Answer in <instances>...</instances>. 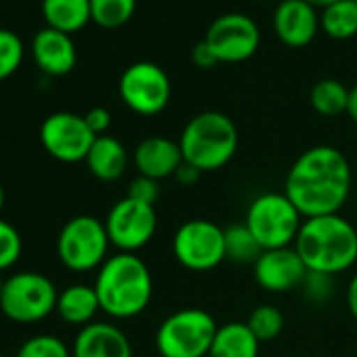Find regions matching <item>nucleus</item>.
<instances>
[{"mask_svg": "<svg viewBox=\"0 0 357 357\" xmlns=\"http://www.w3.org/2000/svg\"><path fill=\"white\" fill-rule=\"evenodd\" d=\"M353 172L347 155L332 145L303 151L286 174L284 194L305 219L338 215L349 200Z\"/></svg>", "mask_w": 357, "mask_h": 357, "instance_id": "obj_1", "label": "nucleus"}, {"mask_svg": "<svg viewBox=\"0 0 357 357\" xmlns=\"http://www.w3.org/2000/svg\"><path fill=\"white\" fill-rule=\"evenodd\" d=\"M95 292L101 311L114 319H128L143 313L153 296L151 271L143 259L118 252L97 269Z\"/></svg>", "mask_w": 357, "mask_h": 357, "instance_id": "obj_2", "label": "nucleus"}, {"mask_svg": "<svg viewBox=\"0 0 357 357\" xmlns=\"http://www.w3.org/2000/svg\"><path fill=\"white\" fill-rule=\"evenodd\" d=\"M294 250L307 271L338 275L357 263V229L340 215L305 219Z\"/></svg>", "mask_w": 357, "mask_h": 357, "instance_id": "obj_3", "label": "nucleus"}, {"mask_svg": "<svg viewBox=\"0 0 357 357\" xmlns=\"http://www.w3.org/2000/svg\"><path fill=\"white\" fill-rule=\"evenodd\" d=\"M178 145L188 164L202 172H213L231 162L240 145V135L229 116L208 109L185 124Z\"/></svg>", "mask_w": 357, "mask_h": 357, "instance_id": "obj_4", "label": "nucleus"}, {"mask_svg": "<svg viewBox=\"0 0 357 357\" xmlns=\"http://www.w3.org/2000/svg\"><path fill=\"white\" fill-rule=\"evenodd\" d=\"M217 319L200 309L188 307L170 313L155 332V349L162 357H206L215 334Z\"/></svg>", "mask_w": 357, "mask_h": 357, "instance_id": "obj_5", "label": "nucleus"}, {"mask_svg": "<svg viewBox=\"0 0 357 357\" xmlns=\"http://www.w3.org/2000/svg\"><path fill=\"white\" fill-rule=\"evenodd\" d=\"M305 217L282 192H267L257 196L246 211V227L263 250L294 246Z\"/></svg>", "mask_w": 357, "mask_h": 357, "instance_id": "obj_6", "label": "nucleus"}, {"mask_svg": "<svg viewBox=\"0 0 357 357\" xmlns=\"http://www.w3.org/2000/svg\"><path fill=\"white\" fill-rule=\"evenodd\" d=\"M109 246L112 242L105 223L91 215L70 219L57 238L59 261L76 273L99 269L107 261Z\"/></svg>", "mask_w": 357, "mask_h": 357, "instance_id": "obj_7", "label": "nucleus"}, {"mask_svg": "<svg viewBox=\"0 0 357 357\" xmlns=\"http://www.w3.org/2000/svg\"><path fill=\"white\" fill-rule=\"evenodd\" d=\"M59 292L55 284L38 271H20L5 280L0 309L17 324H34L57 309Z\"/></svg>", "mask_w": 357, "mask_h": 357, "instance_id": "obj_8", "label": "nucleus"}, {"mask_svg": "<svg viewBox=\"0 0 357 357\" xmlns=\"http://www.w3.org/2000/svg\"><path fill=\"white\" fill-rule=\"evenodd\" d=\"M174 259L190 271H211L225 261V229L208 219H192L172 238Z\"/></svg>", "mask_w": 357, "mask_h": 357, "instance_id": "obj_9", "label": "nucleus"}, {"mask_svg": "<svg viewBox=\"0 0 357 357\" xmlns=\"http://www.w3.org/2000/svg\"><path fill=\"white\" fill-rule=\"evenodd\" d=\"M120 97L128 109L139 116H158L170 101V78L151 61H137L124 70L118 84Z\"/></svg>", "mask_w": 357, "mask_h": 357, "instance_id": "obj_10", "label": "nucleus"}, {"mask_svg": "<svg viewBox=\"0 0 357 357\" xmlns=\"http://www.w3.org/2000/svg\"><path fill=\"white\" fill-rule=\"evenodd\" d=\"M103 223L112 246H116L120 252L135 255L155 236L158 215L151 204H143L126 196L109 208Z\"/></svg>", "mask_w": 357, "mask_h": 357, "instance_id": "obj_11", "label": "nucleus"}, {"mask_svg": "<svg viewBox=\"0 0 357 357\" xmlns=\"http://www.w3.org/2000/svg\"><path fill=\"white\" fill-rule=\"evenodd\" d=\"M95 139L84 116L72 112H55L40 126L43 147L49 155L66 164L84 162Z\"/></svg>", "mask_w": 357, "mask_h": 357, "instance_id": "obj_12", "label": "nucleus"}, {"mask_svg": "<svg viewBox=\"0 0 357 357\" xmlns=\"http://www.w3.org/2000/svg\"><path fill=\"white\" fill-rule=\"evenodd\" d=\"M204 40L217 55L219 63H242L257 53L261 32L248 15L227 13L211 24Z\"/></svg>", "mask_w": 357, "mask_h": 357, "instance_id": "obj_13", "label": "nucleus"}, {"mask_svg": "<svg viewBox=\"0 0 357 357\" xmlns=\"http://www.w3.org/2000/svg\"><path fill=\"white\" fill-rule=\"evenodd\" d=\"M255 282L271 294L296 290L307 275V267L294 246L263 250L252 265Z\"/></svg>", "mask_w": 357, "mask_h": 357, "instance_id": "obj_14", "label": "nucleus"}, {"mask_svg": "<svg viewBox=\"0 0 357 357\" xmlns=\"http://www.w3.org/2000/svg\"><path fill=\"white\" fill-rule=\"evenodd\" d=\"M273 28L286 47L303 49L315 38L319 17L317 11L305 0H282L273 13Z\"/></svg>", "mask_w": 357, "mask_h": 357, "instance_id": "obj_15", "label": "nucleus"}, {"mask_svg": "<svg viewBox=\"0 0 357 357\" xmlns=\"http://www.w3.org/2000/svg\"><path fill=\"white\" fill-rule=\"evenodd\" d=\"M132 162L139 174L149 176L153 181H162V178L174 176V172L185 160L178 141L153 135V137H145L135 147Z\"/></svg>", "mask_w": 357, "mask_h": 357, "instance_id": "obj_16", "label": "nucleus"}, {"mask_svg": "<svg viewBox=\"0 0 357 357\" xmlns=\"http://www.w3.org/2000/svg\"><path fill=\"white\" fill-rule=\"evenodd\" d=\"M72 357H132V347L118 326L93 321L80 328L72 347Z\"/></svg>", "mask_w": 357, "mask_h": 357, "instance_id": "obj_17", "label": "nucleus"}, {"mask_svg": "<svg viewBox=\"0 0 357 357\" xmlns=\"http://www.w3.org/2000/svg\"><path fill=\"white\" fill-rule=\"evenodd\" d=\"M32 57L47 76H66L76 68V47L70 34L53 28L40 30L32 40Z\"/></svg>", "mask_w": 357, "mask_h": 357, "instance_id": "obj_18", "label": "nucleus"}, {"mask_svg": "<svg viewBox=\"0 0 357 357\" xmlns=\"http://www.w3.org/2000/svg\"><path fill=\"white\" fill-rule=\"evenodd\" d=\"M84 162L93 176H97L99 181L112 183V181H118L126 172L128 153H126V147L116 137L101 135L95 139Z\"/></svg>", "mask_w": 357, "mask_h": 357, "instance_id": "obj_19", "label": "nucleus"}, {"mask_svg": "<svg viewBox=\"0 0 357 357\" xmlns=\"http://www.w3.org/2000/svg\"><path fill=\"white\" fill-rule=\"evenodd\" d=\"M61 319L70 326H89L93 324L95 315L101 311L99 296L95 292V286L86 284H72L63 292H59L57 309Z\"/></svg>", "mask_w": 357, "mask_h": 357, "instance_id": "obj_20", "label": "nucleus"}, {"mask_svg": "<svg viewBox=\"0 0 357 357\" xmlns=\"http://www.w3.org/2000/svg\"><path fill=\"white\" fill-rule=\"evenodd\" d=\"M259 347L246 321H227L219 326L208 357H259Z\"/></svg>", "mask_w": 357, "mask_h": 357, "instance_id": "obj_21", "label": "nucleus"}, {"mask_svg": "<svg viewBox=\"0 0 357 357\" xmlns=\"http://www.w3.org/2000/svg\"><path fill=\"white\" fill-rule=\"evenodd\" d=\"M43 17L49 28L72 36L93 22L91 0H43Z\"/></svg>", "mask_w": 357, "mask_h": 357, "instance_id": "obj_22", "label": "nucleus"}, {"mask_svg": "<svg viewBox=\"0 0 357 357\" xmlns=\"http://www.w3.org/2000/svg\"><path fill=\"white\" fill-rule=\"evenodd\" d=\"M321 30L336 40H347L357 34V0H338L326 7L319 17Z\"/></svg>", "mask_w": 357, "mask_h": 357, "instance_id": "obj_23", "label": "nucleus"}, {"mask_svg": "<svg viewBox=\"0 0 357 357\" xmlns=\"http://www.w3.org/2000/svg\"><path fill=\"white\" fill-rule=\"evenodd\" d=\"M311 105L319 116H328V118L347 114L349 89L334 78H324L315 82V86L311 89Z\"/></svg>", "mask_w": 357, "mask_h": 357, "instance_id": "obj_24", "label": "nucleus"}, {"mask_svg": "<svg viewBox=\"0 0 357 357\" xmlns=\"http://www.w3.org/2000/svg\"><path fill=\"white\" fill-rule=\"evenodd\" d=\"M263 248L246 227V223L229 225L225 227V261L238 263V265H255V261L261 257Z\"/></svg>", "mask_w": 357, "mask_h": 357, "instance_id": "obj_25", "label": "nucleus"}, {"mask_svg": "<svg viewBox=\"0 0 357 357\" xmlns=\"http://www.w3.org/2000/svg\"><path fill=\"white\" fill-rule=\"evenodd\" d=\"M137 0H91V20L105 30L122 28L135 13Z\"/></svg>", "mask_w": 357, "mask_h": 357, "instance_id": "obj_26", "label": "nucleus"}, {"mask_svg": "<svg viewBox=\"0 0 357 357\" xmlns=\"http://www.w3.org/2000/svg\"><path fill=\"white\" fill-rule=\"evenodd\" d=\"M284 321H286L284 313L273 305H259L257 309L250 311V315L246 319L250 332L257 336L259 342L275 340L284 330Z\"/></svg>", "mask_w": 357, "mask_h": 357, "instance_id": "obj_27", "label": "nucleus"}, {"mask_svg": "<svg viewBox=\"0 0 357 357\" xmlns=\"http://www.w3.org/2000/svg\"><path fill=\"white\" fill-rule=\"evenodd\" d=\"M22 61H24L22 38L11 30L0 28V82L13 76L22 66Z\"/></svg>", "mask_w": 357, "mask_h": 357, "instance_id": "obj_28", "label": "nucleus"}, {"mask_svg": "<svg viewBox=\"0 0 357 357\" xmlns=\"http://www.w3.org/2000/svg\"><path fill=\"white\" fill-rule=\"evenodd\" d=\"M15 357H72L68 344L53 334H38L28 338Z\"/></svg>", "mask_w": 357, "mask_h": 357, "instance_id": "obj_29", "label": "nucleus"}, {"mask_svg": "<svg viewBox=\"0 0 357 357\" xmlns=\"http://www.w3.org/2000/svg\"><path fill=\"white\" fill-rule=\"evenodd\" d=\"M301 292L303 298L309 305H326L334 296V275L328 273H317V271H307L305 280L301 282Z\"/></svg>", "mask_w": 357, "mask_h": 357, "instance_id": "obj_30", "label": "nucleus"}, {"mask_svg": "<svg viewBox=\"0 0 357 357\" xmlns=\"http://www.w3.org/2000/svg\"><path fill=\"white\" fill-rule=\"evenodd\" d=\"M24 250V242L20 231L5 219H0V271L11 269Z\"/></svg>", "mask_w": 357, "mask_h": 357, "instance_id": "obj_31", "label": "nucleus"}, {"mask_svg": "<svg viewBox=\"0 0 357 357\" xmlns=\"http://www.w3.org/2000/svg\"><path fill=\"white\" fill-rule=\"evenodd\" d=\"M128 198L137 200V202H143V204H155L158 198H160V188H158V181H153V178L149 176H135L130 185H128Z\"/></svg>", "mask_w": 357, "mask_h": 357, "instance_id": "obj_32", "label": "nucleus"}, {"mask_svg": "<svg viewBox=\"0 0 357 357\" xmlns=\"http://www.w3.org/2000/svg\"><path fill=\"white\" fill-rule=\"evenodd\" d=\"M84 120L89 124V128L93 130L95 137L107 135L109 126H112V114L105 107H93L84 114Z\"/></svg>", "mask_w": 357, "mask_h": 357, "instance_id": "obj_33", "label": "nucleus"}, {"mask_svg": "<svg viewBox=\"0 0 357 357\" xmlns=\"http://www.w3.org/2000/svg\"><path fill=\"white\" fill-rule=\"evenodd\" d=\"M192 59H194V63H196L198 68H202V70H211V68H215V66L219 63L217 55H215L213 49L206 45V40H202V43H198V45L194 47Z\"/></svg>", "mask_w": 357, "mask_h": 357, "instance_id": "obj_34", "label": "nucleus"}, {"mask_svg": "<svg viewBox=\"0 0 357 357\" xmlns=\"http://www.w3.org/2000/svg\"><path fill=\"white\" fill-rule=\"evenodd\" d=\"M202 174H204L202 170H198L196 166L183 162L181 166H178V170L174 172V178H176V183H181V185H185V188H192V185H196V183L200 181V176H202Z\"/></svg>", "mask_w": 357, "mask_h": 357, "instance_id": "obj_35", "label": "nucleus"}, {"mask_svg": "<svg viewBox=\"0 0 357 357\" xmlns=\"http://www.w3.org/2000/svg\"><path fill=\"white\" fill-rule=\"evenodd\" d=\"M344 301H347L349 313L357 321V273L349 280V286H347V292H344Z\"/></svg>", "mask_w": 357, "mask_h": 357, "instance_id": "obj_36", "label": "nucleus"}, {"mask_svg": "<svg viewBox=\"0 0 357 357\" xmlns=\"http://www.w3.org/2000/svg\"><path fill=\"white\" fill-rule=\"evenodd\" d=\"M347 114L349 118L357 124V84L353 89H349V105H347Z\"/></svg>", "mask_w": 357, "mask_h": 357, "instance_id": "obj_37", "label": "nucleus"}, {"mask_svg": "<svg viewBox=\"0 0 357 357\" xmlns=\"http://www.w3.org/2000/svg\"><path fill=\"white\" fill-rule=\"evenodd\" d=\"M305 3H309L313 9H326V7H330V5H334V3H338V0H305Z\"/></svg>", "mask_w": 357, "mask_h": 357, "instance_id": "obj_38", "label": "nucleus"}, {"mask_svg": "<svg viewBox=\"0 0 357 357\" xmlns=\"http://www.w3.org/2000/svg\"><path fill=\"white\" fill-rule=\"evenodd\" d=\"M3 204H5V190L0 185V211H3Z\"/></svg>", "mask_w": 357, "mask_h": 357, "instance_id": "obj_39", "label": "nucleus"}, {"mask_svg": "<svg viewBox=\"0 0 357 357\" xmlns=\"http://www.w3.org/2000/svg\"><path fill=\"white\" fill-rule=\"evenodd\" d=\"M3 286H5V280L0 278V294H3Z\"/></svg>", "mask_w": 357, "mask_h": 357, "instance_id": "obj_40", "label": "nucleus"}, {"mask_svg": "<svg viewBox=\"0 0 357 357\" xmlns=\"http://www.w3.org/2000/svg\"><path fill=\"white\" fill-rule=\"evenodd\" d=\"M261 3H269V0H261Z\"/></svg>", "mask_w": 357, "mask_h": 357, "instance_id": "obj_41", "label": "nucleus"}, {"mask_svg": "<svg viewBox=\"0 0 357 357\" xmlns=\"http://www.w3.org/2000/svg\"><path fill=\"white\" fill-rule=\"evenodd\" d=\"M0 357H5V355H0Z\"/></svg>", "mask_w": 357, "mask_h": 357, "instance_id": "obj_42", "label": "nucleus"}]
</instances>
